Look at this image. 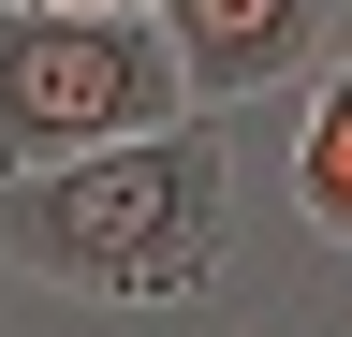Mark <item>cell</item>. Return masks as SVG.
I'll return each instance as SVG.
<instances>
[{"instance_id":"cell-4","label":"cell","mask_w":352,"mask_h":337,"mask_svg":"<svg viewBox=\"0 0 352 337\" xmlns=\"http://www.w3.org/2000/svg\"><path fill=\"white\" fill-rule=\"evenodd\" d=\"M294 220L323 235V249H352V59L308 73V117H294Z\"/></svg>"},{"instance_id":"cell-3","label":"cell","mask_w":352,"mask_h":337,"mask_svg":"<svg viewBox=\"0 0 352 337\" xmlns=\"http://www.w3.org/2000/svg\"><path fill=\"white\" fill-rule=\"evenodd\" d=\"M147 15L191 73V103H264L338 59V0H147Z\"/></svg>"},{"instance_id":"cell-1","label":"cell","mask_w":352,"mask_h":337,"mask_svg":"<svg viewBox=\"0 0 352 337\" xmlns=\"http://www.w3.org/2000/svg\"><path fill=\"white\" fill-rule=\"evenodd\" d=\"M220 249H235V132L220 117L0 176V264L74 308H191Z\"/></svg>"},{"instance_id":"cell-2","label":"cell","mask_w":352,"mask_h":337,"mask_svg":"<svg viewBox=\"0 0 352 337\" xmlns=\"http://www.w3.org/2000/svg\"><path fill=\"white\" fill-rule=\"evenodd\" d=\"M191 73H176L162 15H0V176H44V161L176 132Z\"/></svg>"},{"instance_id":"cell-5","label":"cell","mask_w":352,"mask_h":337,"mask_svg":"<svg viewBox=\"0 0 352 337\" xmlns=\"http://www.w3.org/2000/svg\"><path fill=\"white\" fill-rule=\"evenodd\" d=\"M0 15H147V0H0Z\"/></svg>"}]
</instances>
